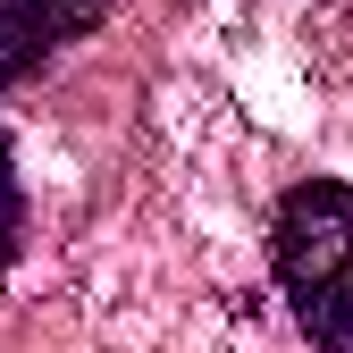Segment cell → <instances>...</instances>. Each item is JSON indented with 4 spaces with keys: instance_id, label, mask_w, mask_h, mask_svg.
Segmentation results:
<instances>
[{
    "instance_id": "3957f363",
    "label": "cell",
    "mask_w": 353,
    "mask_h": 353,
    "mask_svg": "<svg viewBox=\"0 0 353 353\" xmlns=\"http://www.w3.org/2000/svg\"><path fill=\"white\" fill-rule=\"evenodd\" d=\"M17 210H26L17 202V160H9V135H0V261L17 252Z\"/></svg>"
},
{
    "instance_id": "7a4b0ae2",
    "label": "cell",
    "mask_w": 353,
    "mask_h": 353,
    "mask_svg": "<svg viewBox=\"0 0 353 353\" xmlns=\"http://www.w3.org/2000/svg\"><path fill=\"white\" fill-rule=\"evenodd\" d=\"M101 17H110V0H0V84L34 76L51 51H68Z\"/></svg>"
},
{
    "instance_id": "6da1fadb",
    "label": "cell",
    "mask_w": 353,
    "mask_h": 353,
    "mask_svg": "<svg viewBox=\"0 0 353 353\" xmlns=\"http://www.w3.org/2000/svg\"><path fill=\"white\" fill-rule=\"evenodd\" d=\"M270 252L303 336L320 353H353V185H294Z\"/></svg>"
}]
</instances>
